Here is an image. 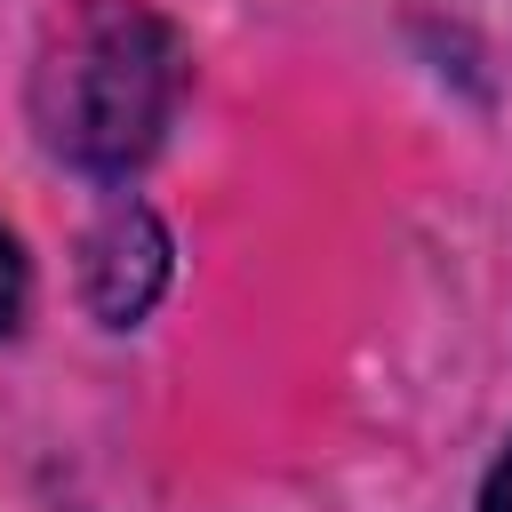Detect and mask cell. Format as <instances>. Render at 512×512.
Returning a JSON list of instances; mask_svg holds the SVG:
<instances>
[{"mask_svg":"<svg viewBox=\"0 0 512 512\" xmlns=\"http://www.w3.org/2000/svg\"><path fill=\"white\" fill-rule=\"evenodd\" d=\"M184 96V40L136 0H80L40 56L32 120L56 160L88 176H128L160 152Z\"/></svg>","mask_w":512,"mask_h":512,"instance_id":"6da1fadb","label":"cell"},{"mask_svg":"<svg viewBox=\"0 0 512 512\" xmlns=\"http://www.w3.org/2000/svg\"><path fill=\"white\" fill-rule=\"evenodd\" d=\"M480 512H512V448L496 456V472H488V488H480Z\"/></svg>","mask_w":512,"mask_h":512,"instance_id":"277c9868","label":"cell"},{"mask_svg":"<svg viewBox=\"0 0 512 512\" xmlns=\"http://www.w3.org/2000/svg\"><path fill=\"white\" fill-rule=\"evenodd\" d=\"M24 304H32V264H24V248H16V232L0 224V344L24 328Z\"/></svg>","mask_w":512,"mask_h":512,"instance_id":"3957f363","label":"cell"},{"mask_svg":"<svg viewBox=\"0 0 512 512\" xmlns=\"http://www.w3.org/2000/svg\"><path fill=\"white\" fill-rule=\"evenodd\" d=\"M168 288V232L152 208L120 200L104 208V224L80 240V296L104 328H136Z\"/></svg>","mask_w":512,"mask_h":512,"instance_id":"7a4b0ae2","label":"cell"}]
</instances>
